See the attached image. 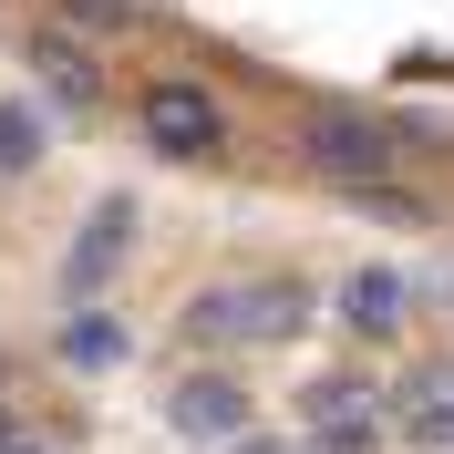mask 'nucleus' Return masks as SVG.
<instances>
[{
    "label": "nucleus",
    "instance_id": "f257e3e1",
    "mask_svg": "<svg viewBox=\"0 0 454 454\" xmlns=\"http://www.w3.org/2000/svg\"><path fill=\"white\" fill-rule=\"evenodd\" d=\"M300 320H310V289L300 279H227V289H207L186 310V331L217 340V351H248V340H289Z\"/></svg>",
    "mask_w": 454,
    "mask_h": 454
},
{
    "label": "nucleus",
    "instance_id": "f03ea898",
    "mask_svg": "<svg viewBox=\"0 0 454 454\" xmlns=\"http://www.w3.org/2000/svg\"><path fill=\"white\" fill-rule=\"evenodd\" d=\"M300 155H310L331 186H362V176H393L413 145H403L393 124H372V114H310V124H300Z\"/></svg>",
    "mask_w": 454,
    "mask_h": 454
},
{
    "label": "nucleus",
    "instance_id": "7ed1b4c3",
    "mask_svg": "<svg viewBox=\"0 0 454 454\" xmlns=\"http://www.w3.org/2000/svg\"><path fill=\"white\" fill-rule=\"evenodd\" d=\"M135 124H145L155 155H217V145H227V114H217V93H207V83H145Z\"/></svg>",
    "mask_w": 454,
    "mask_h": 454
},
{
    "label": "nucleus",
    "instance_id": "20e7f679",
    "mask_svg": "<svg viewBox=\"0 0 454 454\" xmlns=\"http://www.w3.org/2000/svg\"><path fill=\"white\" fill-rule=\"evenodd\" d=\"M166 424H176V434H197V444H227V434H248V393H238L227 372H176Z\"/></svg>",
    "mask_w": 454,
    "mask_h": 454
},
{
    "label": "nucleus",
    "instance_id": "39448f33",
    "mask_svg": "<svg viewBox=\"0 0 454 454\" xmlns=\"http://www.w3.org/2000/svg\"><path fill=\"white\" fill-rule=\"evenodd\" d=\"M300 413H310V444L320 454H382V413L362 403V382H310Z\"/></svg>",
    "mask_w": 454,
    "mask_h": 454
},
{
    "label": "nucleus",
    "instance_id": "423d86ee",
    "mask_svg": "<svg viewBox=\"0 0 454 454\" xmlns=\"http://www.w3.org/2000/svg\"><path fill=\"white\" fill-rule=\"evenodd\" d=\"M124 248H135V207H124V197H104V207L83 217V238H73V258H62V279H73V300H83V289H104Z\"/></svg>",
    "mask_w": 454,
    "mask_h": 454
},
{
    "label": "nucleus",
    "instance_id": "0eeeda50",
    "mask_svg": "<svg viewBox=\"0 0 454 454\" xmlns=\"http://www.w3.org/2000/svg\"><path fill=\"white\" fill-rule=\"evenodd\" d=\"M403 300H413V289H403L393 269H351V279H340V320H351L362 340H393L403 331Z\"/></svg>",
    "mask_w": 454,
    "mask_h": 454
},
{
    "label": "nucleus",
    "instance_id": "6e6552de",
    "mask_svg": "<svg viewBox=\"0 0 454 454\" xmlns=\"http://www.w3.org/2000/svg\"><path fill=\"white\" fill-rule=\"evenodd\" d=\"M403 403V444L413 454H454V372H424L413 393H393Z\"/></svg>",
    "mask_w": 454,
    "mask_h": 454
},
{
    "label": "nucleus",
    "instance_id": "1a4fd4ad",
    "mask_svg": "<svg viewBox=\"0 0 454 454\" xmlns=\"http://www.w3.org/2000/svg\"><path fill=\"white\" fill-rule=\"evenodd\" d=\"M31 62H42V83H52L62 104H104V62H93L73 31H42V42H31Z\"/></svg>",
    "mask_w": 454,
    "mask_h": 454
},
{
    "label": "nucleus",
    "instance_id": "9d476101",
    "mask_svg": "<svg viewBox=\"0 0 454 454\" xmlns=\"http://www.w3.org/2000/svg\"><path fill=\"white\" fill-rule=\"evenodd\" d=\"M340 197L362 207V217H382V227H434V207L413 197V186H393V176H362V186H340Z\"/></svg>",
    "mask_w": 454,
    "mask_h": 454
},
{
    "label": "nucleus",
    "instance_id": "9b49d317",
    "mask_svg": "<svg viewBox=\"0 0 454 454\" xmlns=\"http://www.w3.org/2000/svg\"><path fill=\"white\" fill-rule=\"evenodd\" d=\"M42 145H52V114L42 104H0V166H31Z\"/></svg>",
    "mask_w": 454,
    "mask_h": 454
},
{
    "label": "nucleus",
    "instance_id": "f8f14e48",
    "mask_svg": "<svg viewBox=\"0 0 454 454\" xmlns=\"http://www.w3.org/2000/svg\"><path fill=\"white\" fill-rule=\"evenodd\" d=\"M62 351H73V362H124V331H114L104 310H73L62 320Z\"/></svg>",
    "mask_w": 454,
    "mask_h": 454
},
{
    "label": "nucleus",
    "instance_id": "ddd939ff",
    "mask_svg": "<svg viewBox=\"0 0 454 454\" xmlns=\"http://www.w3.org/2000/svg\"><path fill=\"white\" fill-rule=\"evenodd\" d=\"M62 11H73L83 31H124V21H135V0H62Z\"/></svg>",
    "mask_w": 454,
    "mask_h": 454
},
{
    "label": "nucleus",
    "instance_id": "4468645a",
    "mask_svg": "<svg viewBox=\"0 0 454 454\" xmlns=\"http://www.w3.org/2000/svg\"><path fill=\"white\" fill-rule=\"evenodd\" d=\"M238 454H310V444H238Z\"/></svg>",
    "mask_w": 454,
    "mask_h": 454
},
{
    "label": "nucleus",
    "instance_id": "2eb2a0df",
    "mask_svg": "<svg viewBox=\"0 0 454 454\" xmlns=\"http://www.w3.org/2000/svg\"><path fill=\"white\" fill-rule=\"evenodd\" d=\"M0 382H11V372H0Z\"/></svg>",
    "mask_w": 454,
    "mask_h": 454
}]
</instances>
